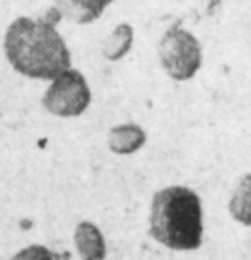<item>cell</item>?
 Returning <instances> with one entry per match:
<instances>
[{"label": "cell", "mask_w": 251, "mask_h": 260, "mask_svg": "<svg viewBox=\"0 0 251 260\" xmlns=\"http://www.w3.org/2000/svg\"><path fill=\"white\" fill-rule=\"evenodd\" d=\"M202 214L198 195L187 187L173 185L152 197L149 231L156 241L171 250H197L203 236Z\"/></svg>", "instance_id": "cell-2"}, {"label": "cell", "mask_w": 251, "mask_h": 260, "mask_svg": "<svg viewBox=\"0 0 251 260\" xmlns=\"http://www.w3.org/2000/svg\"><path fill=\"white\" fill-rule=\"evenodd\" d=\"M91 105V89L86 77L76 69H68L52 81L43 96L48 113L62 118L79 117Z\"/></svg>", "instance_id": "cell-4"}, {"label": "cell", "mask_w": 251, "mask_h": 260, "mask_svg": "<svg viewBox=\"0 0 251 260\" xmlns=\"http://www.w3.org/2000/svg\"><path fill=\"white\" fill-rule=\"evenodd\" d=\"M74 243L82 260H104L106 243L99 228L89 221L79 222L74 233Z\"/></svg>", "instance_id": "cell-6"}, {"label": "cell", "mask_w": 251, "mask_h": 260, "mask_svg": "<svg viewBox=\"0 0 251 260\" xmlns=\"http://www.w3.org/2000/svg\"><path fill=\"white\" fill-rule=\"evenodd\" d=\"M147 141V136L142 127L135 123L116 125L108 134V147L111 152L120 156H128L142 149Z\"/></svg>", "instance_id": "cell-7"}, {"label": "cell", "mask_w": 251, "mask_h": 260, "mask_svg": "<svg viewBox=\"0 0 251 260\" xmlns=\"http://www.w3.org/2000/svg\"><path fill=\"white\" fill-rule=\"evenodd\" d=\"M157 55L164 72L174 81H190L202 67V46L198 40L178 24L162 35Z\"/></svg>", "instance_id": "cell-3"}, {"label": "cell", "mask_w": 251, "mask_h": 260, "mask_svg": "<svg viewBox=\"0 0 251 260\" xmlns=\"http://www.w3.org/2000/svg\"><path fill=\"white\" fill-rule=\"evenodd\" d=\"M55 9L76 24H91L99 19L113 0H53Z\"/></svg>", "instance_id": "cell-5"}, {"label": "cell", "mask_w": 251, "mask_h": 260, "mask_svg": "<svg viewBox=\"0 0 251 260\" xmlns=\"http://www.w3.org/2000/svg\"><path fill=\"white\" fill-rule=\"evenodd\" d=\"M4 52L14 71L29 79L53 81L70 69L68 46L52 22L17 17L4 36Z\"/></svg>", "instance_id": "cell-1"}, {"label": "cell", "mask_w": 251, "mask_h": 260, "mask_svg": "<svg viewBox=\"0 0 251 260\" xmlns=\"http://www.w3.org/2000/svg\"><path fill=\"white\" fill-rule=\"evenodd\" d=\"M229 212L239 224L251 226V173L239 180L229 201Z\"/></svg>", "instance_id": "cell-9"}, {"label": "cell", "mask_w": 251, "mask_h": 260, "mask_svg": "<svg viewBox=\"0 0 251 260\" xmlns=\"http://www.w3.org/2000/svg\"><path fill=\"white\" fill-rule=\"evenodd\" d=\"M133 45V27L128 22H120L103 41L101 52L106 60L116 62L130 52Z\"/></svg>", "instance_id": "cell-8"}, {"label": "cell", "mask_w": 251, "mask_h": 260, "mask_svg": "<svg viewBox=\"0 0 251 260\" xmlns=\"http://www.w3.org/2000/svg\"><path fill=\"white\" fill-rule=\"evenodd\" d=\"M11 260H53V255L43 245H31L19 250Z\"/></svg>", "instance_id": "cell-10"}]
</instances>
